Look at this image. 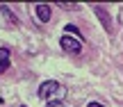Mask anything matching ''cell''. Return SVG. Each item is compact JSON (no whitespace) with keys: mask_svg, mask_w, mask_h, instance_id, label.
Returning <instances> with one entry per match:
<instances>
[{"mask_svg":"<svg viewBox=\"0 0 123 107\" xmlns=\"http://www.w3.org/2000/svg\"><path fill=\"white\" fill-rule=\"evenodd\" d=\"M9 68V57H0V73H5Z\"/></svg>","mask_w":123,"mask_h":107,"instance_id":"obj_7","label":"cell"},{"mask_svg":"<svg viewBox=\"0 0 123 107\" xmlns=\"http://www.w3.org/2000/svg\"><path fill=\"white\" fill-rule=\"evenodd\" d=\"M64 30L68 32V34H73V36H75V39H78V41H82V32H80V30H78V27H75V25H71V23H68V25H66Z\"/></svg>","mask_w":123,"mask_h":107,"instance_id":"obj_6","label":"cell"},{"mask_svg":"<svg viewBox=\"0 0 123 107\" xmlns=\"http://www.w3.org/2000/svg\"><path fill=\"white\" fill-rule=\"evenodd\" d=\"M87 107H103L100 103H96V100H91V103H87Z\"/></svg>","mask_w":123,"mask_h":107,"instance_id":"obj_10","label":"cell"},{"mask_svg":"<svg viewBox=\"0 0 123 107\" xmlns=\"http://www.w3.org/2000/svg\"><path fill=\"white\" fill-rule=\"evenodd\" d=\"M57 5H59L62 9H78V5H75V2H57Z\"/></svg>","mask_w":123,"mask_h":107,"instance_id":"obj_8","label":"cell"},{"mask_svg":"<svg viewBox=\"0 0 123 107\" xmlns=\"http://www.w3.org/2000/svg\"><path fill=\"white\" fill-rule=\"evenodd\" d=\"M59 46L64 50H68V53H80V50H82V41H78L75 36H71V34L62 36V39H59Z\"/></svg>","mask_w":123,"mask_h":107,"instance_id":"obj_2","label":"cell"},{"mask_svg":"<svg viewBox=\"0 0 123 107\" xmlns=\"http://www.w3.org/2000/svg\"><path fill=\"white\" fill-rule=\"evenodd\" d=\"M34 14H37V18H39L41 23H48V21H50V14H53V9H50V5L39 2V5H34Z\"/></svg>","mask_w":123,"mask_h":107,"instance_id":"obj_3","label":"cell"},{"mask_svg":"<svg viewBox=\"0 0 123 107\" xmlns=\"http://www.w3.org/2000/svg\"><path fill=\"white\" fill-rule=\"evenodd\" d=\"M0 12H2V14H5V18H7V21H9V23H18V18H16V16H14V14H12V12H9V7H7V5H0Z\"/></svg>","mask_w":123,"mask_h":107,"instance_id":"obj_5","label":"cell"},{"mask_svg":"<svg viewBox=\"0 0 123 107\" xmlns=\"http://www.w3.org/2000/svg\"><path fill=\"white\" fill-rule=\"evenodd\" d=\"M46 107H64V103L57 100V98H53V100H48V105H46Z\"/></svg>","mask_w":123,"mask_h":107,"instance_id":"obj_9","label":"cell"},{"mask_svg":"<svg viewBox=\"0 0 123 107\" xmlns=\"http://www.w3.org/2000/svg\"><path fill=\"white\" fill-rule=\"evenodd\" d=\"M21 107H27V105H21Z\"/></svg>","mask_w":123,"mask_h":107,"instance_id":"obj_11","label":"cell"},{"mask_svg":"<svg viewBox=\"0 0 123 107\" xmlns=\"http://www.w3.org/2000/svg\"><path fill=\"white\" fill-rule=\"evenodd\" d=\"M64 94H66V89L55 80H46L39 87V98H43V100H53V96H57V100H59Z\"/></svg>","mask_w":123,"mask_h":107,"instance_id":"obj_1","label":"cell"},{"mask_svg":"<svg viewBox=\"0 0 123 107\" xmlns=\"http://www.w3.org/2000/svg\"><path fill=\"white\" fill-rule=\"evenodd\" d=\"M93 9H96L98 18H100V21H103V27H105V30H110V16H107L105 7H100V5H98V7H93Z\"/></svg>","mask_w":123,"mask_h":107,"instance_id":"obj_4","label":"cell"}]
</instances>
